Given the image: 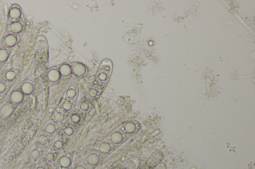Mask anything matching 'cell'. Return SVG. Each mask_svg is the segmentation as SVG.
Returning a JSON list of instances; mask_svg holds the SVG:
<instances>
[{"label":"cell","instance_id":"13","mask_svg":"<svg viewBox=\"0 0 255 169\" xmlns=\"http://www.w3.org/2000/svg\"><path fill=\"white\" fill-rule=\"evenodd\" d=\"M59 163L62 167H68L71 165V160L68 157L63 156L60 159Z\"/></svg>","mask_w":255,"mask_h":169},{"label":"cell","instance_id":"24","mask_svg":"<svg viewBox=\"0 0 255 169\" xmlns=\"http://www.w3.org/2000/svg\"><path fill=\"white\" fill-rule=\"evenodd\" d=\"M71 120L72 121V122L74 123H78L80 121V117L78 115H74L71 117Z\"/></svg>","mask_w":255,"mask_h":169},{"label":"cell","instance_id":"25","mask_svg":"<svg viewBox=\"0 0 255 169\" xmlns=\"http://www.w3.org/2000/svg\"><path fill=\"white\" fill-rule=\"evenodd\" d=\"M97 94H98L97 90L96 89H94V88L90 89V91L89 92V94L91 97H96L97 95Z\"/></svg>","mask_w":255,"mask_h":169},{"label":"cell","instance_id":"17","mask_svg":"<svg viewBox=\"0 0 255 169\" xmlns=\"http://www.w3.org/2000/svg\"><path fill=\"white\" fill-rule=\"evenodd\" d=\"M54 118L56 121L58 122H62L65 119V117L64 116V114L62 113L58 112L56 114Z\"/></svg>","mask_w":255,"mask_h":169},{"label":"cell","instance_id":"6","mask_svg":"<svg viewBox=\"0 0 255 169\" xmlns=\"http://www.w3.org/2000/svg\"><path fill=\"white\" fill-rule=\"evenodd\" d=\"M17 39L13 34H10L6 36L5 39V43L6 45L9 47H12L17 44Z\"/></svg>","mask_w":255,"mask_h":169},{"label":"cell","instance_id":"26","mask_svg":"<svg viewBox=\"0 0 255 169\" xmlns=\"http://www.w3.org/2000/svg\"><path fill=\"white\" fill-rule=\"evenodd\" d=\"M65 133L66 135H71L73 133V130L71 127H68L65 129Z\"/></svg>","mask_w":255,"mask_h":169},{"label":"cell","instance_id":"18","mask_svg":"<svg viewBox=\"0 0 255 169\" xmlns=\"http://www.w3.org/2000/svg\"><path fill=\"white\" fill-rule=\"evenodd\" d=\"M16 76V74L13 71H9L6 74V77L7 79L9 80H12L15 78Z\"/></svg>","mask_w":255,"mask_h":169},{"label":"cell","instance_id":"19","mask_svg":"<svg viewBox=\"0 0 255 169\" xmlns=\"http://www.w3.org/2000/svg\"><path fill=\"white\" fill-rule=\"evenodd\" d=\"M46 131L48 133H53L56 131V127L53 124H48L46 125Z\"/></svg>","mask_w":255,"mask_h":169},{"label":"cell","instance_id":"29","mask_svg":"<svg viewBox=\"0 0 255 169\" xmlns=\"http://www.w3.org/2000/svg\"><path fill=\"white\" fill-rule=\"evenodd\" d=\"M6 89V86L5 84L0 82V93L3 92Z\"/></svg>","mask_w":255,"mask_h":169},{"label":"cell","instance_id":"9","mask_svg":"<svg viewBox=\"0 0 255 169\" xmlns=\"http://www.w3.org/2000/svg\"><path fill=\"white\" fill-rule=\"evenodd\" d=\"M11 30L15 33H19L23 30V27L20 21L14 22L11 25Z\"/></svg>","mask_w":255,"mask_h":169},{"label":"cell","instance_id":"28","mask_svg":"<svg viewBox=\"0 0 255 169\" xmlns=\"http://www.w3.org/2000/svg\"><path fill=\"white\" fill-rule=\"evenodd\" d=\"M46 159L48 160V161H52L54 159V154L52 153H49L46 155Z\"/></svg>","mask_w":255,"mask_h":169},{"label":"cell","instance_id":"3","mask_svg":"<svg viewBox=\"0 0 255 169\" xmlns=\"http://www.w3.org/2000/svg\"><path fill=\"white\" fill-rule=\"evenodd\" d=\"M60 71L56 68H52L48 72V80L52 82H58L60 78Z\"/></svg>","mask_w":255,"mask_h":169},{"label":"cell","instance_id":"33","mask_svg":"<svg viewBox=\"0 0 255 169\" xmlns=\"http://www.w3.org/2000/svg\"><path fill=\"white\" fill-rule=\"evenodd\" d=\"M1 151V147H0V152Z\"/></svg>","mask_w":255,"mask_h":169},{"label":"cell","instance_id":"15","mask_svg":"<svg viewBox=\"0 0 255 169\" xmlns=\"http://www.w3.org/2000/svg\"><path fill=\"white\" fill-rule=\"evenodd\" d=\"M9 54L6 50L0 49V62H3L8 59Z\"/></svg>","mask_w":255,"mask_h":169},{"label":"cell","instance_id":"32","mask_svg":"<svg viewBox=\"0 0 255 169\" xmlns=\"http://www.w3.org/2000/svg\"><path fill=\"white\" fill-rule=\"evenodd\" d=\"M37 169H45L43 167H38V168Z\"/></svg>","mask_w":255,"mask_h":169},{"label":"cell","instance_id":"11","mask_svg":"<svg viewBox=\"0 0 255 169\" xmlns=\"http://www.w3.org/2000/svg\"><path fill=\"white\" fill-rule=\"evenodd\" d=\"M9 15L12 19H18L21 16V11L18 8H13L10 10Z\"/></svg>","mask_w":255,"mask_h":169},{"label":"cell","instance_id":"30","mask_svg":"<svg viewBox=\"0 0 255 169\" xmlns=\"http://www.w3.org/2000/svg\"><path fill=\"white\" fill-rule=\"evenodd\" d=\"M74 169H86L84 167H83V166L79 165L76 166Z\"/></svg>","mask_w":255,"mask_h":169},{"label":"cell","instance_id":"31","mask_svg":"<svg viewBox=\"0 0 255 169\" xmlns=\"http://www.w3.org/2000/svg\"><path fill=\"white\" fill-rule=\"evenodd\" d=\"M23 169H31V168L29 167L28 166H25V167H23Z\"/></svg>","mask_w":255,"mask_h":169},{"label":"cell","instance_id":"5","mask_svg":"<svg viewBox=\"0 0 255 169\" xmlns=\"http://www.w3.org/2000/svg\"><path fill=\"white\" fill-rule=\"evenodd\" d=\"M60 74L62 77L64 78H67L70 76L71 74V68L69 65L67 64H64L60 67Z\"/></svg>","mask_w":255,"mask_h":169},{"label":"cell","instance_id":"21","mask_svg":"<svg viewBox=\"0 0 255 169\" xmlns=\"http://www.w3.org/2000/svg\"><path fill=\"white\" fill-rule=\"evenodd\" d=\"M31 156L34 159H37L40 157V152L37 149H33L31 151Z\"/></svg>","mask_w":255,"mask_h":169},{"label":"cell","instance_id":"12","mask_svg":"<svg viewBox=\"0 0 255 169\" xmlns=\"http://www.w3.org/2000/svg\"><path fill=\"white\" fill-rule=\"evenodd\" d=\"M99 151L103 154H107L111 151V146L107 142H103L99 145Z\"/></svg>","mask_w":255,"mask_h":169},{"label":"cell","instance_id":"7","mask_svg":"<svg viewBox=\"0 0 255 169\" xmlns=\"http://www.w3.org/2000/svg\"><path fill=\"white\" fill-rule=\"evenodd\" d=\"M123 135L118 131H116L111 135V141L115 144H119L123 141Z\"/></svg>","mask_w":255,"mask_h":169},{"label":"cell","instance_id":"16","mask_svg":"<svg viewBox=\"0 0 255 169\" xmlns=\"http://www.w3.org/2000/svg\"><path fill=\"white\" fill-rule=\"evenodd\" d=\"M76 92L75 90L72 89V88H70L66 92V95H67V97L69 98H71V99L74 98V97L76 96Z\"/></svg>","mask_w":255,"mask_h":169},{"label":"cell","instance_id":"10","mask_svg":"<svg viewBox=\"0 0 255 169\" xmlns=\"http://www.w3.org/2000/svg\"><path fill=\"white\" fill-rule=\"evenodd\" d=\"M21 90L24 94L28 95L33 92V84L30 82H25L21 86Z\"/></svg>","mask_w":255,"mask_h":169},{"label":"cell","instance_id":"14","mask_svg":"<svg viewBox=\"0 0 255 169\" xmlns=\"http://www.w3.org/2000/svg\"><path fill=\"white\" fill-rule=\"evenodd\" d=\"M136 125L133 122H128L125 125V129L127 133L130 134L134 133L136 131Z\"/></svg>","mask_w":255,"mask_h":169},{"label":"cell","instance_id":"4","mask_svg":"<svg viewBox=\"0 0 255 169\" xmlns=\"http://www.w3.org/2000/svg\"><path fill=\"white\" fill-rule=\"evenodd\" d=\"M11 99L15 103H20L23 100V94L21 92L18 90L13 91L11 95Z\"/></svg>","mask_w":255,"mask_h":169},{"label":"cell","instance_id":"20","mask_svg":"<svg viewBox=\"0 0 255 169\" xmlns=\"http://www.w3.org/2000/svg\"><path fill=\"white\" fill-rule=\"evenodd\" d=\"M63 108L66 111H69L72 108V104L69 101H65L63 104Z\"/></svg>","mask_w":255,"mask_h":169},{"label":"cell","instance_id":"23","mask_svg":"<svg viewBox=\"0 0 255 169\" xmlns=\"http://www.w3.org/2000/svg\"><path fill=\"white\" fill-rule=\"evenodd\" d=\"M63 146H64V144H63V142L61 141H56V142L54 143V146L56 149H62L63 147Z\"/></svg>","mask_w":255,"mask_h":169},{"label":"cell","instance_id":"22","mask_svg":"<svg viewBox=\"0 0 255 169\" xmlns=\"http://www.w3.org/2000/svg\"><path fill=\"white\" fill-rule=\"evenodd\" d=\"M38 141L41 143L45 144L48 141V139L46 135H41L38 137Z\"/></svg>","mask_w":255,"mask_h":169},{"label":"cell","instance_id":"27","mask_svg":"<svg viewBox=\"0 0 255 169\" xmlns=\"http://www.w3.org/2000/svg\"><path fill=\"white\" fill-rule=\"evenodd\" d=\"M80 108L82 110L86 111L88 109L89 105L87 103H82L80 105Z\"/></svg>","mask_w":255,"mask_h":169},{"label":"cell","instance_id":"8","mask_svg":"<svg viewBox=\"0 0 255 169\" xmlns=\"http://www.w3.org/2000/svg\"><path fill=\"white\" fill-rule=\"evenodd\" d=\"M87 161L88 163L91 165L95 166L99 163L100 161V159L98 155L95 153H91L88 156Z\"/></svg>","mask_w":255,"mask_h":169},{"label":"cell","instance_id":"1","mask_svg":"<svg viewBox=\"0 0 255 169\" xmlns=\"http://www.w3.org/2000/svg\"><path fill=\"white\" fill-rule=\"evenodd\" d=\"M72 71L75 76L78 77H83L87 74V67L80 63H76L72 67Z\"/></svg>","mask_w":255,"mask_h":169},{"label":"cell","instance_id":"2","mask_svg":"<svg viewBox=\"0 0 255 169\" xmlns=\"http://www.w3.org/2000/svg\"><path fill=\"white\" fill-rule=\"evenodd\" d=\"M13 112V107L10 104L4 105L0 110V114L4 118L9 117Z\"/></svg>","mask_w":255,"mask_h":169}]
</instances>
